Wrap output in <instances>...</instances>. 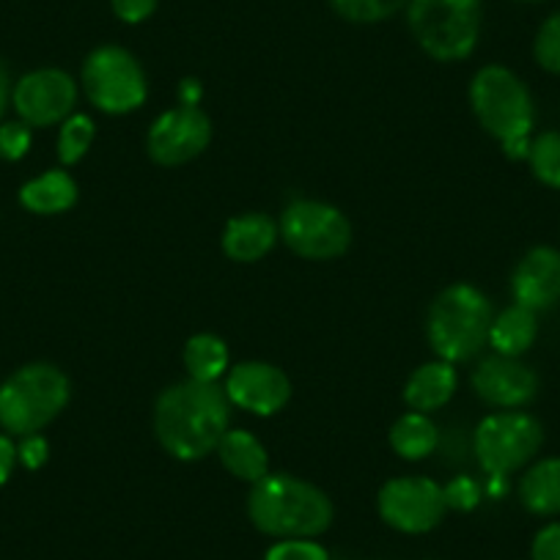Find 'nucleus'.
<instances>
[{"instance_id": "11", "label": "nucleus", "mask_w": 560, "mask_h": 560, "mask_svg": "<svg viewBox=\"0 0 560 560\" xmlns=\"http://www.w3.org/2000/svg\"><path fill=\"white\" fill-rule=\"evenodd\" d=\"M209 143H212V118L198 105H179L160 113L147 135L149 158L165 168L190 163L207 152Z\"/></svg>"}, {"instance_id": "27", "label": "nucleus", "mask_w": 560, "mask_h": 560, "mask_svg": "<svg viewBox=\"0 0 560 560\" xmlns=\"http://www.w3.org/2000/svg\"><path fill=\"white\" fill-rule=\"evenodd\" d=\"M533 56L544 72L560 74V12L549 14L541 23L533 42Z\"/></svg>"}, {"instance_id": "18", "label": "nucleus", "mask_w": 560, "mask_h": 560, "mask_svg": "<svg viewBox=\"0 0 560 560\" xmlns=\"http://www.w3.org/2000/svg\"><path fill=\"white\" fill-rule=\"evenodd\" d=\"M218 456L225 470L240 481L258 483L264 476H269L267 448L247 429H229L218 443Z\"/></svg>"}, {"instance_id": "34", "label": "nucleus", "mask_w": 560, "mask_h": 560, "mask_svg": "<svg viewBox=\"0 0 560 560\" xmlns=\"http://www.w3.org/2000/svg\"><path fill=\"white\" fill-rule=\"evenodd\" d=\"M14 467H18V443L12 434H0V487L12 478Z\"/></svg>"}, {"instance_id": "36", "label": "nucleus", "mask_w": 560, "mask_h": 560, "mask_svg": "<svg viewBox=\"0 0 560 560\" xmlns=\"http://www.w3.org/2000/svg\"><path fill=\"white\" fill-rule=\"evenodd\" d=\"M12 80H9L7 67L0 63V124H3V113H7L9 102H12Z\"/></svg>"}, {"instance_id": "12", "label": "nucleus", "mask_w": 560, "mask_h": 560, "mask_svg": "<svg viewBox=\"0 0 560 560\" xmlns=\"http://www.w3.org/2000/svg\"><path fill=\"white\" fill-rule=\"evenodd\" d=\"M78 83L63 69H36L23 74L12 89V105L28 127L63 124L78 105Z\"/></svg>"}, {"instance_id": "15", "label": "nucleus", "mask_w": 560, "mask_h": 560, "mask_svg": "<svg viewBox=\"0 0 560 560\" xmlns=\"http://www.w3.org/2000/svg\"><path fill=\"white\" fill-rule=\"evenodd\" d=\"M511 294L516 305L549 311L560 303V250L538 245L522 256L511 275Z\"/></svg>"}, {"instance_id": "10", "label": "nucleus", "mask_w": 560, "mask_h": 560, "mask_svg": "<svg viewBox=\"0 0 560 560\" xmlns=\"http://www.w3.org/2000/svg\"><path fill=\"white\" fill-rule=\"evenodd\" d=\"M376 509L385 525L393 530L420 536L429 533L443 522L448 514L445 489L427 476H401L382 483Z\"/></svg>"}, {"instance_id": "14", "label": "nucleus", "mask_w": 560, "mask_h": 560, "mask_svg": "<svg viewBox=\"0 0 560 560\" xmlns=\"http://www.w3.org/2000/svg\"><path fill=\"white\" fill-rule=\"evenodd\" d=\"M470 382L476 396L494 409H522L538 396L536 371L520 358L492 354L478 363Z\"/></svg>"}, {"instance_id": "37", "label": "nucleus", "mask_w": 560, "mask_h": 560, "mask_svg": "<svg viewBox=\"0 0 560 560\" xmlns=\"http://www.w3.org/2000/svg\"><path fill=\"white\" fill-rule=\"evenodd\" d=\"M522 3H538V0H522Z\"/></svg>"}, {"instance_id": "5", "label": "nucleus", "mask_w": 560, "mask_h": 560, "mask_svg": "<svg viewBox=\"0 0 560 560\" xmlns=\"http://www.w3.org/2000/svg\"><path fill=\"white\" fill-rule=\"evenodd\" d=\"M69 396L72 387L58 365H23L0 385V429L12 438L39 434L67 409Z\"/></svg>"}, {"instance_id": "35", "label": "nucleus", "mask_w": 560, "mask_h": 560, "mask_svg": "<svg viewBox=\"0 0 560 560\" xmlns=\"http://www.w3.org/2000/svg\"><path fill=\"white\" fill-rule=\"evenodd\" d=\"M198 100H201V83L198 80H182L179 85V102L182 105H198Z\"/></svg>"}, {"instance_id": "17", "label": "nucleus", "mask_w": 560, "mask_h": 560, "mask_svg": "<svg viewBox=\"0 0 560 560\" xmlns=\"http://www.w3.org/2000/svg\"><path fill=\"white\" fill-rule=\"evenodd\" d=\"M459 376H456V365L448 360H432L423 363L420 369L412 371V376L404 385V401L412 412H434V409L445 407L454 398Z\"/></svg>"}, {"instance_id": "26", "label": "nucleus", "mask_w": 560, "mask_h": 560, "mask_svg": "<svg viewBox=\"0 0 560 560\" xmlns=\"http://www.w3.org/2000/svg\"><path fill=\"white\" fill-rule=\"evenodd\" d=\"M330 7L338 18L349 20V23L371 25L390 20L393 14L407 7V0H330Z\"/></svg>"}, {"instance_id": "4", "label": "nucleus", "mask_w": 560, "mask_h": 560, "mask_svg": "<svg viewBox=\"0 0 560 560\" xmlns=\"http://www.w3.org/2000/svg\"><path fill=\"white\" fill-rule=\"evenodd\" d=\"M494 308L481 289L454 283L443 289L429 308L427 338L440 360L465 363L489 343Z\"/></svg>"}, {"instance_id": "19", "label": "nucleus", "mask_w": 560, "mask_h": 560, "mask_svg": "<svg viewBox=\"0 0 560 560\" xmlns=\"http://www.w3.org/2000/svg\"><path fill=\"white\" fill-rule=\"evenodd\" d=\"M20 203L34 214H61L78 203V182L69 171L52 168L20 187Z\"/></svg>"}, {"instance_id": "22", "label": "nucleus", "mask_w": 560, "mask_h": 560, "mask_svg": "<svg viewBox=\"0 0 560 560\" xmlns=\"http://www.w3.org/2000/svg\"><path fill=\"white\" fill-rule=\"evenodd\" d=\"M438 423L427 412H407L390 427V448L401 459L420 462L438 448Z\"/></svg>"}, {"instance_id": "3", "label": "nucleus", "mask_w": 560, "mask_h": 560, "mask_svg": "<svg viewBox=\"0 0 560 560\" xmlns=\"http://www.w3.org/2000/svg\"><path fill=\"white\" fill-rule=\"evenodd\" d=\"M470 105L478 124L500 140L505 158L527 160L536 107L527 85L509 67L489 63L478 69L470 83Z\"/></svg>"}, {"instance_id": "13", "label": "nucleus", "mask_w": 560, "mask_h": 560, "mask_svg": "<svg viewBox=\"0 0 560 560\" xmlns=\"http://www.w3.org/2000/svg\"><path fill=\"white\" fill-rule=\"evenodd\" d=\"M223 390L231 407H240L245 412L258 415V418H269L289 404L292 382L278 365L245 360V363L231 365Z\"/></svg>"}, {"instance_id": "7", "label": "nucleus", "mask_w": 560, "mask_h": 560, "mask_svg": "<svg viewBox=\"0 0 560 560\" xmlns=\"http://www.w3.org/2000/svg\"><path fill=\"white\" fill-rule=\"evenodd\" d=\"M83 91L96 110L124 116L143 107L149 80L138 58L118 45L96 47L83 61Z\"/></svg>"}, {"instance_id": "16", "label": "nucleus", "mask_w": 560, "mask_h": 560, "mask_svg": "<svg viewBox=\"0 0 560 560\" xmlns=\"http://www.w3.org/2000/svg\"><path fill=\"white\" fill-rule=\"evenodd\" d=\"M280 229L278 220L261 212H247L240 218H231L223 231V253L231 261L253 264L261 261L278 242Z\"/></svg>"}, {"instance_id": "6", "label": "nucleus", "mask_w": 560, "mask_h": 560, "mask_svg": "<svg viewBox=\"0 0 560 560\" xmlns=\"http://www.w3.org/2000/svg\"><path fill=\"white\" fill-rule=\"evenodd\" d=\"M415 42L434 61H462L481 34V0H407Z\"/></svg>"}, {"instance_id": "1", "label": "nucleus", "mask_w": 560, "mask_h": 560, "mask_svg": "<svg viewBox=\"0 0 560 560\" xmlns=\"http://www.w3.org/2000/svg\"><path fill=\"white\" fill-rule=\"evenodd\" d=\"M231 429V401L218 382L185 380L160 393L154 404V434L179 462H198L218 451Z\"/></svg>"}, {"instance_id": "23", "label": "nucleus", "mask_w": 560, "mask_h": 560, "mask_svg": "<svg viewBox=\"0 0 560 560\" xmlns=\"http://www.w3.org/2000/svg\"><path fill=\"white\" fill-rule=\"evenodd\" d=\"M231 354L229 347L220 336L212 332H198L190 341L185 343V369L187 380L196 382H218L220 376L229 374L231 369Z\"/></svg>"}, {"instance_id": "8", "label": "nucleus", "mask_w": 560, "mask_h": 560, "mask_svg": "<svg viewBox=\"0 0 560 560\" xmlns=\"http://www.w3.org/2000/svg\"><path fill=\"white\" fill-rule=\"evenodd\" d=\"M544 445V427L520 409L492 412L476 429V456L487 476L509 478L530 465Z\"/></svg>"}, {"instance_id": "20", "label": "nucleus", "mask_w": 560, "mask_h": 560, "mask_svg": "<svg viewBox=\"0 0 560 560\" xmlns=\"http://www.w3.org/2000/svg\"><path fill=\"white\" fill-rule=\"evenodd\" d=\"M536 311L514 303L509 305V308L500 311V314H494L492 330H489V343H492L494 354H503V358H522V354L536 343Z\"/></svg>"}, {"instance_id": "9", "label": "nucleus", "mask_w": 560, "mask_h": 560, "mask_svg": "<svg viewBox=\"0 0 560 560\" xmlns=\"http://www.w3.org/2000/svg\"><path fill=\"white\" fill-rule=\"evenodd\" d=\"M280 240L292 253L308 261H332L352 245V225L347 214L325 201L298 198L280 214Z\"/></svg>"}, {"instance_id": "21", "label": "nucleus", "mask_w": 560, "mask_h": 560, "mask_svg": "<svg viewBox=\"0 0 560 560\" xmlns=\"http://www.w3.org/2000/svg\"><path fill=\"white\" fill-rule=\"evenodd\" d=\"M520 500L530 514H560V456L538 459L520 481Z\"/></svg>"}, {"instance_id": "28", "label": "nucleus", "mask_w": 560, "mask_h": 560, "mask_svg": "<svg viewBox=\"0 0 560 560\" xmlns=\"http://www.w3.org/2000/svg\"><path fill=\"white\" fill-rule=\"evenodd\" d=\"M264 560H330V552L316 538H278Z\"/></svg>"}, {"instance_id": "25", "label": "nucleus", "mask_w": 560, "mask_h": 560, "mask_svg": "<svg viewBox=\"0 0 560 560\" xmlns=\"http://www.w3.org/2000/svg\"><path fill=\"white\" fill-rule=\"evenodd\" d=\"M527 163H530L533 176H536L544 187L560 190V132L547 129V132L536 135L530 143Z\"/></svg>"}, {"instance_id": "24", "label": "nucleus", "mask_w": 560, "mask_h": 560, "mask_svg": "<svg viewBox=\"0 0 560 560\" xmlns=\"http://www.w3.org/2000/svg\"><path fill=\"white\" fill-rule=\"evenodd\" d=\"M94 138V118L85 116V113H72V116L61 124V132H58V160H61V165H67V168L69 165H78L80 160L89 154Z\"/></svg>"}, {"instance_id": "31", "label": "nucleus", "mask_w": 560, "mask_h": 560, "mask_svg": "<svg viewBox=\"0 0 560 560\" xmlns=\"http://www.w3.org/2000/svg\"><path fill=\"white\" fill-rule=\"evenodd\" d=\"M50 459V443H47L42 434H28V438H20L18 445V462L28 470H39Z\"/></svg>"}, {"instance_id": "29", "label": "nucleus", "mask_w": 560, "mask_h": 560, "mask_svg": "<svg viewBox=\"0 0 560 560\" xmlns=\"http://www.w3.org/2000/svg\"><path fill=\"white\" fill-rule=\"evenodd\" d=\"M34 135L25 121H3L0 124V160L20 163L31 152Z\"/></svg>"}, {"instance_id": "32", "label": "nucleus", "mask_w": 560, "mask_h": 560, "mask_svg": "<svg viewBox=\"0 0 560 560\" xmlns=\"http://www.w3.org/2000/svg\"><path fill=\"white\" fill-rule=\"evenodd\" d=\"M158 3L160 0H110L113 14L127 25H138L152 18Z\"/></svg>"}, {"instance_id": "33", "label": "nucleus", "mask_w": 560, "mask_h": 560, "mask_svg": "<svg viewBox=\"0 0 560 560\" xmlns=\"http://www.w3.org/2000/svg\"><path fill=\"white\" fill-rule=\"evenodd\" d=\"M533 560H560V522L541 527L533 538L530 547Z\"/></svg>"}, {"instance_id": "30", "label": "nucleus", "mask_w": 560, "mask_h": 560, "mask_svg": "<svg viewBox=\"0 0 560 560\" xmlns=\"http://www.w3.org/2000/svg\"><path fill=\"white\" fill-rule=\"evenodd\" d=\"M445 489V500H448V509L456 511H472L481 500V487L476 483V478L459 476L448 483Z\"/></svg>"}, {"instance_id": "2", "label": "nucleus", "mask_w": 560, "mask_h": 560, "mask_svg": "<svg viewBox=\"0 0 560 560\" xmlns=\"http://www.w3.org/2000/svg\"><path fill=\"white\" fill-rule=\"evenodd\" d=\"M332 503L319 487L289 472H269L247 494L253 527L272 538H316L332 525Z\"/></svg>"}]
</instances>
